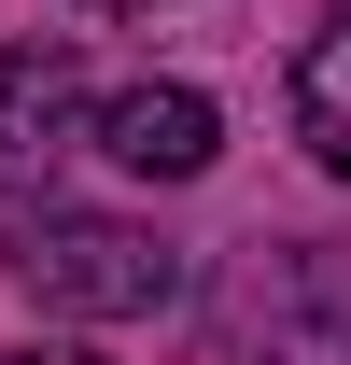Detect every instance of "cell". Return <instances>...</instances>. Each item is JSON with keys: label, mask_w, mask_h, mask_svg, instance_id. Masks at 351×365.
Returning <instances> with one entry per match:
<instances>
[{"label": "cell", "mask_w": 351, "mask_h": 365, "mask_svg": "<svg viewBox=\"0 0 351 365\" xmlns=\"http://www.w3.org/2000/svg\"><path fill=\"white\" fill-rule=\"evenodd\" d=\"M14 281L43 309H71V323H141V309L183 295V253L113 225V211H43V225H14Z\"/></svg>", "instance_id": "6da1fadb"}, {"label": "cell", "mask_w": 351, "mask_h": 365, "mask_svg": "<svg viewBox=\"0 0 351 365\" xmlns=\"http://www.w3.org/2000/svg\"><path fill=\"white\" fill-rule=\"evenodd\" d=\"M337 323H351V253H323V239H253L225 267V337L239 351H323Z\"/></svg>", "instance_id": "7a4b0ae2"}, {"label": "cell", "mask_w": 351, "mask_h": 365, "mask_svg": "<svg viewBox=\"0 0 351 365\" xmlns=\"http://www.w3.org/2000/svg\"><path fill=\"white\" fill-rule=\"evenodd\" d=\"M85 56L71 43H0V197H29V182L85 140Z\"/></svg>", "instance_id": "3957f363"}, {"label": "cell", "mask_w": 351, "mask_h": 365, "mask_svg": "<svg viewBox=\"0 0 351 365\" xmlns=\"http://www.w3.org/2000/svg\"><path fill=\"white\" fill-rule=\"evenodd\" d=\"M85 140L113 155V169H141V182H197L211 169V140H225V113L197 85H127V98H98L85 113Z\"/></svg>", "instance_id": "277c9868"}, {"label": "cell", "mask_w": 351, "mask_h": 365, "mask_svg": "<svg viewBox=\"0 0 351 365\" xmlns=\"http://www.w3.org/2000/svg\"><path fill=\"white\" fill-rule=\"evenodd\" d=\"M295 140L351 182V0H337V14L295 43Z\"/></svg>", "instance_id": "5b68a950"}, {"label": "cell", "mask_w": 351, "mask_h": 365, "mask_svg": "<svg viewBox=\"0 0 351 365\" xmlns=\"http://www.w3.org/2000/svg\"><path fill=\"white\" fill-rule=\"evenodd\" d=\"M14 365H98V351H14Z\"/></svg>", "instance_id": "8992f818"}, {"label": "cell", "mask_w": 351, "mask_h": 365, "mask_svg": "<svg viewBox=\"0 0 351 365\" xmlns=\"http://www.w3.org/2000/svg\"><path fill=\"white\" fill-rule=\"evenodd\" d=\"M85 14H141V0H85Z\"/></svg>", "instance_id": "52a82bcc"}]
</instances>
